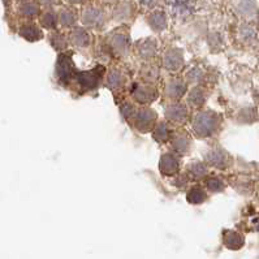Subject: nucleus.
Instances as JSON below:
<instances>
[{
    "instance_id": "nucleus-12",
    "label": "nucleus",
    "mask_w": 259,
    "mask_h": 259,
    "mask_svg": "<svg viewBox=\"0 0 259 259\" xmlns=\"http://www.w3.org/2000/svg\"><path fill=\"white\" fill-rule=\"evenodd\" d=\"M181 159L180 155H177L174 151L162 154L159 159V172L165 177H171L180 172Z\"/></svg>"
},
{
    "instance_id": "nucleus-27",
    "label": "nucleus",
    "mask_w": 259,
    "mask_h": 259,
    "mask_svg": "<svg viewBox=\"0 0 259 259\" xmlns=\"http://www.w3.org/2000/svg\"><path fill=\"white\" fill-rule=\"evenodd\" d=\"M50 43L51 46L59 52H64L68 47V43H69V38H67L64 34L60 33H54L50 37Z\"/></svg>"
},
{
    "instance_id": "nucleus-11",
    "label": "nucleus",
    "mask_w": 259,
    "mask_h": 259,
    "mask_svg": "<svg viewBox=\"0 0 259 259\" xmlns=\"http://www.w3.org/2000/svg\"><path fill=\"white\" fill-rule=\"evenodd\" d=\"M164 117L171 124H185L189 120V107L184 102H169L164 107Z\"/></svg>"
},
{
    "instance_id": "nucleus-30",
    "label": "nucleus",
    "mask_w": 259,
    "mask_h": 259,
    "mask_svg": "<svg viewBox=\"0 0 259 259\" xmlns=\"http://www.w3.org/2000/svg\"><path fill=\"white\" fill-rule=\"evenodd\" d=\"M20 10H21L22 15L26 17H35L39 13V6L34 2H25L20 7Z\"/></svg>"
},
{
    "instance_id": "nucleus-34",
    "label": "nucleus",
    "mask_w": 259,
    "mask_h": 259,
    "mask_svg": "<svg viewBox=\"0 0 259 259\" xmlns=\"http://www.w3.org/2000/svg\"><path fill=\"white\" fill-rule=\"evenodd\" d=\"M103 2H104V3H112L113 0H103Z\"/></svg>"
},
{
    "instance_id": "nucleus-32",
    "label": "nucleus",
    "mask_w": 259,
    "mask_h": 259,
    "mask_svg": "<svg viewBox=\"0 0 259 259\" xmlns=\"http://www.w3.org/2000/svg\"><path fill=\"white\" fill-rule=\"evenodd\" d=\"M43 4H46V6H52V4L56 3V0H42Z\"/></svg>"
},
{
    "instance_id": "nucleus-22",
    "label": "nucleus",
    "mask_w": 259,
    "mask_h": 259,
    "mask_svg": "<svg viewBox=\"0 0 259 259\" xmlns=\"http://www.w3.org/2000/svg\"><path fill=\"white\" fill-rule=\"evenodd\" d=\"M184 78L186 79V82L192 83L193 86H203V82L207 78V72L201 65H192V67L186 69Z\"/></svg>"
},
{
    "instance_id": "nucleus-20",
    "label": "nucleus",
    "mask_w": 259,
    "mask_h": 259,
    "mask_svg": "<svg viewBox=\"0 0 259 259\" xmlns=\"http://www.w3.org/2000/svg\"><path fill=\"white\" fill-rule=\"evenodd\" d=\"M69 43L77 49H88L92 46V35L86 29L74 28L69 34Z\"/></svg>"
},
{
    "instance_id": "nucleus-25",
    "label": "nucleus",
    "mask_w": 259,
    "mask_h": 259,
    "mask_svg": "<svg viewBox=\"0 0 259 259\" xmlns=\"http://www.w3.org/2000/svg\"><path fill=\"white\" fill-rule=\"evenodd\" d=\"M20 35L24 37L26 40H29V42H37V40L43 38L42 30L33 24L24 25V26L20 29Z\"/></svg>"
},
{
    "instance_id": "nucleus-2",
    "label": "nucleus",
    "mask_w": 259,
    "mask_h": 259,
    "mask_svg": "<svg viewBox=\"0 0 259 259\" xmlns=\"http://www.w3.org/2000/svg\"><path fill=\"white\" fill-rule=\"evenodd\" d=\"M106 72L107 69L103 65H98L97 68L83 70V72L77 70L72 85L76 86V89L81 94L90 93L93 90H95V89L99 88L102 85V82H104Z\"/></svg>"
},
{
    "instance_id": "nucleus-8",
    "label": "nucleus",
    "mask_w": 259,
    "mask_h": 259,
    "mask_svg": "<svg viewBox=\"0 0 259 259\" xmlns=\"http://www.w3.org/2000/svg\"><path fill=\"white\" fill-rule=\"evenodd\" d=\"M204 163L207 167L217 168V169H228L232 164V156L229 155L228 151L220 146L211 147L204 154Z\"/></svg>"
},
{
    "instance_id": "nucleus-21",
    "label": "nucleus",
    "mask_w": 259,
    "mask_h": 259,
    "mask_svg": "<svg viewBox=\"0 0 259 259\" xmlns=\"http://www.w3.org/2000/svg\"><path fill=\"white\" fill-rule=\"evenodd\" d=\"M146 20L147 24L150 25V28L153 29V30L158 31V33L165 30L168 26V16L163 10H156L153 11V12H150L147 15Z\"/></svg>"
},
{
    "instance_id": "nucleus-1",
    "label": "nucleus",
    "mask_w": 259,
    "mask_h": 259,
    "mask_svg": "<svg viewBox=\"0 0 259 259\" xmlns=\"http://www.w3.org/2000/svg\"><path fill=\"white\" fill-rule=\"evenodd\" d=\"M222 126V117L212 110H198L192 119V132L197 138L206 140L217 135Z\"/></svg>"
},
{
    "instance_id": "nucleus-14",
    "label": "nucleus",
    "mask_w": 259,
    "mask_h": 259,
    "mask_svg": "<svg viewBox=\"0 0 259 259\" xmlns=\"http://www.w3.org/2000/svg\"><path fill=\"white\" fill-rule=\"evenodd\" d=\"M208 92L207 89L202 85L192 86L186 94V104L193 110H202L203 106L207 103Z\"/></svg>"
},
{
    "instance_id": "nucleus-13",
    "label": "nucleus",
    "mask_w": 259,
    "mask_h": 259,
    "mask_svg": "<svg viewBox=\"0 0 259 259\" xmlns=\"http://www.w3.org/2000/svg\"><path fill=\"white\" fill-rule=\"evenodd\" d=\"M167 7L172 17L177 20L189 17L195 8V0H167Z\"/></svg>"
},
{
    "instance_id": "nucleus-33",
    "label": "nucleus",
    "mask_w": 259,
    "mask_h": 259,
    "mask_svg": "<svg viewBox=\"0 0 259 259\" xmlns=\"http://www.w3.org/2000/svg\"><path fill=\"white\" fill-rule=\"evenodd\" d=\"M65 2L69 4H79V3H82L83 0H65Z\"/></svg>"
},
{
    "instance_id": "nucleus-3",
    "label": "nucleus",
    "mask_w": 259,
    "mask_h": 259,
    "mask_svg": "<svg viewBox=\"0 0 259 259\" xmlns=\"http://www.w3.org/2000/svg\"><path fill=\"white\" fill-rule=\"evenodd\" d=\"M158 113L149 106H138L129 124L140 133H153L155 125L158 124Z\"/></svg>"
},
{
    "instance_id": "nucleus-19",
    "label": "nucleus",
    "mask_w": 259,
    "mask_h": 259,
    "mask_svg": "<svg viewBox=\"0 0 259 259\" xmlns=\"http://www.w3.org/2000/svg\"><path fill=\"white\" fill-rule=\"evenodd\" d=\"M174 133L175 131L172 129L171 122H168L165 119L159 120L153 131V138L158 144H168L171 141Z\"/></svg>"
},
{
    "instance_id": "nucleus-5",
    "label": "nucleus",
    "mask_w": 259,
    "mask_h": 259,
    "mask_svg": "<svg viewBox=\"0 0 259 259\" xmlns=\"http://www.w3.org/2000/svg\"><path fill=\"white\" fill-rule=\"evenodd\" d=\"M131 98L138 106H150L159 98V89L151 83H135L131 89Z\"/></svg>"
},
{
    "instance_id": "nucleus-18",
    "label": "nucleus",
    "mask_w": 259,
    "mask_h": 259,
    "mask_svg": "<svg viewBox=\"0 0 259 259\" xmlns=\"http://www.w3.org/2000/svg\"><path fill=\"white\" fill-rule=\"evenodd\" d=\"M104 22L103 11L97 7H88L82 12V24L88 28H101Z\"/></svg>"
},
{
    "instance_id": "nucleus-4",
    "label": "nucleus",
    "mask_w": 259,
    "mask_h": 259,
    "mask_svg": "<svg viewBox=\"0 0 259 259\" xmlns=\"http://www.w3.org/2000/svg\"><path fill=\"white\" fill-rule=\"evenodd\" d=\"M77 73L76 65L73 61V55L70 51H64L59 54L55 65V76L61 86H69L73 82Z\"/></svg>"
},
{
    "instance_id": "nucleus-29",
    "label": "nucleus",
    "mask_w": 259,
    "mask_h": 259,
    "mask_svg": "<svg viewBox=\"0 0 259 259\" xmlns=\"http://www.w3.org/2000/svg\"><path fill=\"white\" fill-rule=\"evenodd\" d=\"M58 21H59V17L55 15V13L52 12V11H47V12L43 13L42 17H40V25H42L43 28L50 29V30L56 28Z\"/></svg>"
},
{
    "instance_id": "nucleus-9",
    "label": "nucleus",
    "mask_w": 259,
    "mask_h": 259,
    "mask_svg": "<svg viewBox=\"0 0 259 259\" xmlns=\"http://www.w3.org/2000/svg\"><path fill=\"white\" fill-rule=\"evenodd\" d=\"M128 82L129 77L122 68L113 65V67L107 69L103 83L108 90L113 93H119L121 92L125 86L128 85Z\"/></svg>"
},
{
    "instance_id": "nucleus-26",
    "label": "nucleus",
    "mask_w": 259,
    "mask_h": 259,
    "mask_svg": "<svg viewBox=\"0 0 259 259\" xmlns=\"http://www.w3.org/2000/svg\"><path fill=\"white\" fill-rule=\"evenodd\" d=\"M77 21V13L72 8H64L59 13V22L64 28H72Z\"/></svg>"
},
{
    "instance_id": "nucleus-15",
    "label": "nucleus",
    "mask_w": 259,
    "mask_h": 259,
    "mask_svg": "<svg viewBox=\"0 0 259 259\" xmlns=\"http://www.w3.org/2000/svg\"><path fill=\"white\" fill-rule=\"evenodd\" d=\"M158 42L154 38H145L136 43V54L144 63L153 61L158 55Z\"/></svg>"
},
{
    "instance_id": "nucleus-7",
    "label": "nucleus",
    "mask_w": 259,
    "mask_h": 259,
    "mask_svg": "<svg viewBox=\"0 0 259 259\" xmlns=\"http://www.w3.org/2000/svg\"><path fill=\"white\" fill-rule=\"evenodd\" d=\"M189 83L186 82L184 77L172 76L165 81L164 89H163V95L167 98L169 102H181L188 94V88Z\"/></svg>"
},
{
    "instance_id": "nucleus-28",
    "label": "nucleus",
    "mask_w": 259,
    "mask_h": 259,
    "mask_svg": "<svg viewBox=\"0 0 259 259\" xmlns=\"http://www.w3.org/2000/svg\"><path fill=\"white\" fill-rule=\"evenodd\" d=\"M206 185V189L208 193H220L224 192L226 189V183L220 179V177H207V180L204 183Z\"/></svg>"
},
{
    "instance_id": "nucleus-10",
    "label": "nucleus",
    "mask_w": 259,
    "mask_h": 259,
    "mask_svg": "<svg viewBox=\"0 0 259 259\" xmlns=\"http://www.w3.org/2000/svg\"><path fill=\"white\" fill-rule=\"evenodd\" d=\"M162 67L169 73H179L185 67V58L184 51L177 47H171L165 50L162 55Z\"/></svg>"
},
{
    "instance_id": "nucleus-31",
    "label": "nucleus",
    "mask_w": 259,
    "mask_h": 259,
    "mask_svg": "<svg viewBox=\"0 0 259 259\" xmlns=\"http://www.w3.org/2000/svg\"><path fill=\"white\" fill-rule=\"evenodd\" d=\"M156 2L158 0H138V3L142 7H145V8H151V7L155 6Z\"/></svg>"
},
{
    "instance_id": "nucleus-17",
    "label": "nucleus",
    "mask_w": 259,
    "mask_h": 259,
    "mask_svg": "<svg viewBox=\"0 0 259 259\" xmlns=\"http://www.w3.org/2000/svg\"><path fill=\"white\" fill-rule=\"evenodd\" d=\"M160 73H162V69L155 61L144 63V65L140 68V72H138L141 81L144 83H151V85H156L159 82Z\"/></svg>"
},
{
    "instance_id": "nucleus-24",
    "label": "nucleus",
    "mask_w": 259,
    "mask_h": 259,
    "mask_svg": "<svg viewBox=\"0 0 259 259\" xmlns=\"http://www.w3.org/2000/svg\"><path fill=\"white\" fill-rule=\"evenodd\" d=\"M207 175L208 167L204 162L195 160V162H192L190 164H188V167H186V176H188L189 180H202L204 177H207Z\"/></svg>"
},
{
    "instance_id": "nucleus-23",
    "label": "nucleus",
    "mask_w": 259,
    "mask_h": 259,
    "mask_svg": "<svg viewBox=\"0 0 259 259\" xmlns=\"http://www.w3.org/2000/svg\"><path fill=\"white\" fill-rule=\"evenodd\" d=\"M208 192L201 184H195L186 193V201L190 204H202L207 201Z\"/></svg>"
},
{
    "instance_id": "nucleus-16",
    "label": "nucleus",
    "mask_w": 259,
    "mask_h": 259,
    "mask_svg": "<svg viewBox=\"0 0 259 259\" xmlns=\"http://www.w3.org/2000/svg\"><path fill=\"white\" fill-rule=\"evenodd\" d=\"M169 145H171L172 151L176 153L177 155H186L192 149V138L184 131L175 132L169 141Z\"/></svg>"
},
{
    "instance_id": "nucleus-6",
    "label": "nucleus",
    "mask_w": 259,
    "mask_h": 259,
    "mask_svg": "<svg viewBox=\"0 0 259 259\" xmlns=\"http://www.w3.org/2000/svg\"><path fill=\"white\" fill-rule=\"evenodd\" d=\"M106 52L113 58H126L131 52V39L126 33H113L110 37L106 46Z\"/></svg>"
}]
</instances>
